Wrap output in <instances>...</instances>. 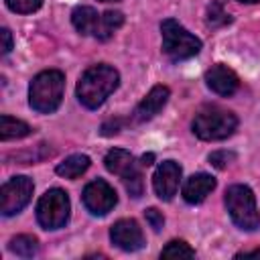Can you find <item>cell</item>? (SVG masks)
<instances>
[{
  "mask_svg": "<svg viewBox=\"0 0 260 260\" xmlns=\"http://www.w3.org/2000/svg\"><path fill=\"white\" fill-rule=\"evenodd\" d=\"M118 83H120L118 71L112 65L100 63V65H93L81 73L77 87H75V93H77V100L85 108L95 110L110 98V93L118 87Z\"/></svg>",
  "mask_w": 260,
  "mask_h": 260,
  "instance_id": "1",
  "label": "cell"
},
{
  "mask_svg": "<svg viewBox=\"0 0 260 260\" xmlns=\"http://www.w3.org/2000/svg\"><path fill=\"white\" fill-rule=\"evenodd\" d=\"M65 89V75L57 69L41 71L28 85V104L39 114H51L61 106Z\"/></svg>",
  "mask_w": 260,
  "mask_h": 260,
  "instance_id": "2",
  "label": "cell"
},
{
  "mask_svg": "<svg viewBox=\"0 0 260 260\" xmlns=\"http://www.w3.org/2000/svg\"><path fill=\"white\" fill-rule=\"evenodd\" d=\"M193 134L201 140H225L238 128V118L234 112L221 106H203L193 118Z\"/></svg>",
  "mask_w": 260,
  "mask_h": 260,
  "instance_id": "3",
  "label": "cell"
},
{
  "mask_svg": "<svg viewBox=\"0 0 260 260\" xmlns=\"http://www.w3.org/2000/svg\"><path fill=\"white\" fill-rule=\"evenodd\" d=\"M225 207L232 221L246 232H254L260 225V213L256 207V197L246 185H232L225 191Z\"/></svg>",
  "mask_w": 260,
  "mask_h": 260,
  "instance_id": "4",
  "label": "cell"
},
{
  "mask_svg": "<svg viewBox=\"0 0 260 260\" xmlns=\"http://www.w3.org/2000/svg\"><path fill=\"white\" fill-rule=\"evenodd\" d=\"M162 32V51L173 61L191 59L201 51V41L191 35L183 24H179L175 18H167L160 22Z\"/></svg>",
  "mask_w": 260,
  "mask_h": 260,
  "instance_id": "5",
  "label": "cell"
},
{
  "mask_svg": "<svg viewBox=\"0 0 260 260\" xmlns=\"http://www.w3.org/2000/svg\"><path fill=\"white\" fill-rule=\"evenodd\" d=\"M71 211L69 195L63 189H49L37 203V219L45 230H59L67 223Z\"/></svg>",
  "mask_w": 260,
  "mask_h": 260,
  "instance_id": "6",
  "label": "cell"
},
{
  "mask_svg": "<svg viewBox=\"0 0 260 260\" xmlns=\"http://www.w3.org/2000/svg\"><path fill=\"white\" fill-rule=\"evenodd\" d=\"M32 189H35V185L28 177H24V175L12 177L0 189V213L6 217L18 213L30 201Z\"/></svg>",
  "mask_w": 260,
  "mask_h": 260,
  "instance_id": "7",
  "label": "cell"
},
{
  "mask_svg": "<svg viewBox=\"0 0 260 260\" xmlns=\"http://www.w3.org/2000/svg\"><path fill=\"white\" fill-rule=\"evenodd\" d=\"M81 199H83V205L87 207V211L93 215H106L118 203V195H116L114 187L104 179H95V181L87 183Z\"/></svg>",
  "mask_w": 260,
  "mask_h": 260,
  "instance_id": "8",
  "label": "cell"
},
{
  "mask_svg": "<svg viewBox=\"0 0 260 260\" xmlns=\"http://www.w3.org/2000/svg\"><path fill=\"white\" fill-rule=\"evenodd\" d=\"M179 181H181V167L175 160H162L152 175V187L158 199L171 201L177 195Z\"/></svg>",
  "mask_w": 260,
  "mask_h": 260,
  "instance_id": "9",
  "label": "cell"
},
{
  "mask_svg": "<svg viewBox=\"0 0 260 260\" xmlns=\"http://www.w3.org/2000/svg\"><path fill=\"white\" fill-rule=\"evenodd\" d=\"M110 240L124 252H136L144 246V234L134 219H118L110 230Z\"/></svg>",
  "mask_w": 260,
  "mask_h": 260,
  "instance_id": "10",
  "label": "cell"
},
{
  "mask_svg": "<svg viewBox=\"0 0 260 260\" xmlns=\"http://www.w3.org/2000/svg\"><path fill=\"white\" fill-rule=\"evenodd\" d=\"M205 83L211 91H215L217 95H223V98L236 93V89L240 87L238 75L223 63H217L205 71Z\"/></svg>",
  "mask_w": 260,
  "mask_h": 260,
  "instance_id": "11",
  "label": "cell"
},
{
  "mask_svg": "<svg viewBox=\"0 0 260 260\" xmlns=\"http://www.w3.org/2000/svg\"><path fill=\"white\" fill-rule=\"evenodd\" d=\"M169 95H171V91H169L167 85H154V87L140 100V104L134 108V112H132L134 122H146V120L154 118V116L165 108V104L169 102Z\"/></svg>",
  "mask_w": 260,
  "mask_h": 260,
  "instance_id": "12",
  "label": "cell"
},
{
  "mask_svg": "<svg viewBox=\"0 0 260 260\" xmlns=\"http://www.w3.org/2000/svg\"><path fill=\"white\" fill-rule=\"evenodd\" d=\"M71 22H73V26L81 35L102 39V14H98L95 8H91V6H77V8H73Z\"/></svg>",
  "mask_w": 260,
  "mask_h": 260,
  "instance_id": "13",
  "label": "cell"
},
{
  "mask_svg": "<svg viewBox=\"0 0 260 260\" xmlns=\"http://www.w3.org/2000/svg\"><path fill=\"white\" fill-rule=\"evenodd\" d=\"M215 189V179L207 173H197V175H191L185 185H183V199L191 205H197L201 203L211 191Z\"/></svg>",
  "mask_w": 260,
  "mask_h": 260,
  "instance_id": "14",
  "label": "cell"
},
{
  "mask_svg": "<svg viewBox=\"0 0 260 260\" xmlns=\"http://www.w3.org/2000/svg\"><path fill=\"white\" fill-rule=\"evenodd\" d=\"M104 165H106V169L110 173H114V175H118L122 179H126L134 171H138V165H136L134 156L128 150H124V148H112V150H108V154L104 158Z\"/></svg>",
  "mask_w": 260,
  "mask_h": 260,
  "instance_id": "15",
  "label": "cell"
},
{
  "mask_svg": "<svg viewBox=\"0 0 260 260\" xmlns=\"http://www.w3.org/2000/svg\"><path fill=\"white\" fill-rule=\"evenodd\" d=\"M89 165H91V160L87 154H71L63 162L57 165V175L65 177V179H77L89 169Z\"/></svg>",
  "mask_w": 260,
  "mask_h": 260,
  "instance_id": "16",
  "label": "cell"
},
{
  "mask_svg": "<svg viewBox=\"0 0 260 260\" xmlns=\"http://www.w3.org/2000/svg\"><path fill=\"white\" fill-rule=\"evenodd\" d=\"M30 126L22 120H16L12 116H0V138L2 140H14V138H24L30 134Z\"/></svg>",
  "mask_w": 260,
  "mask_h": 260,
  "instance_id": "17",
  "label": "cell"
},
{
  "mask_svg": "<svg viewBox=\"0 0 260 260\" xmlns=\"http://www.w3.org/2000/svg\"><path fill=\"white\" fill-rule=\"evenodd\" d=\"M10 252H14L16 256L20 258H32L37 256L39 252V242L35 236H28V234H20V236H14L8 244Z\"/></svg>",
  "mask_w": 260,
  "mask_h": 260,
  "instance_id": "18",
  "label": "cell"
},
{
  "mask_svg": "<svg viewBox=\"0 0 260 260\" xmlns=\"http://www.w3.org/2000/svg\"><path fill=\"white\" fill-rule=\"evenodd\" d=\"M124 24V14L118 10H108L102 14V41L110 39L114 30H118Z\"/></svg>",
  "mask_w": 260,
  "mask_h": 260,
  "instance_id": "19",
  "label": "cell"
},
{
  "mask_svg": "<svg viewBox=\"0 0 260 260\" xmlns=\"http://www.w3.org/2000/svg\"><path fill=\"white\" fill-rule=\"evenodd\" d=\"M193 256H195V250L183 240L169 242L160 252V258H193Z\"/></svg>",
  "mask_w": 260,
  "mask_h": 260,
  "instance_id": "20",
  "label": "cell"
},
{
  "mask_svg": "<svg viewBox=\"0 0 260 260\" xmlns=\"http://www.w3.org/2000/svg\"><path fill=\"white\" fill-rule=\"evenodd\" d=\"M230 22H232V16L225 12L221 2L215 0V2H211L207 6V24L209 26L217 28V26H223V24H230Z\"/></svg>",
  "mask_w": 260,
  "mask_h": 260,
  "instance_id": "21",
  "label": "cell"
},
{
  "mask_svg": "<svg viewBox=\"0 0 260 260\" xmlns=\"http://www.w3.org/2000/svg\"><path fill=\"white\" fill-rule=\"evenodd\" d=\"M4 2L12 12H18V14H30L39 10L43 4V0H4Z\"/></svg>",
  "mask_w": 260,
  "mask_h": 260,
  "instance_id": "22",
  "label": "cell"
},
{
  "mask_svg": "<svg viewBox=\"0 0 260 260\" xmlns=\"http://www.w3.org/2000/svg\"><path fill=\"white\" fill-rule=\"evenodd\" d=\"M122 181H124V185H126V191H128L132 197H140V195H142V191H144V181H142L140 169L134 171L132 175H128V177L122 179Z\"/></svg>",
  "mask_w": 260,
  "mask_h": 260,
  "instance_id": "23",
  "label": "cell"
},
{
  "mask_svg": "<svg viewBox=\"0 0 260 260\" xmlns=\"http://www.w3.org/2000/svg\"><path fill=\"white\" fill-rule=\"evenodd\" d=\"M234 158H236V154L230 152V150H215V152L209 154V162H211L215 169H225Z\"/></svg>",
  "mask_w": 260,
  "mask_h": 260,
  "instance_id": "24",
  "label": "cell"
},
{
  "mask_svg": "<svg viewBox=\"0 0 260 260\" xmlns=\"http://www.w3.org/2000/svg\"><path fill=\"white\" fill-rule=\"evenodd\" d=\"M144 217H146L148 225H150L154 232H160V228L165 225V217H162V213H160L156 207H148V209L144 211Z\"/></svg>",
  "mask_w": 260,
  "mask_h": 260,
  "instance_id": "25",
  "label": "cell"
},
{
  "mask_svg": "<svg viewBox=\"0 0 260 260\" xmlns=\"http://www.w3.org/2000/svg\"><path fill=\"white\" fill-rule=\"evenodd\" d=\"M120 128H122V120H120V118L108 120V122H104V126H102V134H104V136H112V134H118Z\"/></svg>",
  "mask_w": 260,
  "mask_h": 260,
  "instance_id": "26",
  "label": "cell"
},
{
  "mask_svg": "<svg viewBox=\"0 0 260 260\" xmlns=\"http://www.w3.org/2000/svg\"><path fill=\"white\" fill-rule=\"evenodd\" d=\"M0 37H2V53L6 55V53H10V49H12V35H10L8 28H2V30H0Z\"/></svg>",
  "mask_w": 260,
  "mask_h": 260,
  "instance_id": "27",
  "label": "cell"
},
{
  "mask_svg": "<svg viewBox=\"0 0 260 260\" xmlns=\"http://www.w3.org/2000/svg\"><path fill=\"white\" fill-rule=\"evenodd\" d=\"M236 258H260V248L258 250H250V252H238Z\"/></svg>",
  "mask_w": 260,
  "mask_h": 260,
  "instance_id": "28",
  "label": "cell"
},
{
  "mask_svg": "<svg viewBox=\"0 0 260 260\" xmlns=\"http://www.w3.org/2000/svg\"><path fill=\"white\" fill-rule=\"evenodd\" d=\"M152 158H154V154H152V152L144 154V156H142V165H150V162H152Z\"/></svg>",
  "mask_w": 260,
  "mask_h": 260,
  "instance_id": "29",
  "label": "cell"
},
{
  "mask_svg": "<svg viewBox=\"0 0 260 260\" xmlns=\"http://www.w3.org/2000/svg\"><path fill=\"white\" fill-rule=\"evenodd\" d=\"M238 2H244V4H256V2H260V0H238Z\"/></svg>",
  "mask_w": 260,
  "mask_h": 260,
  "instance_id": "30",
  "label": "cell"
},
{
  "mask_svg": "<svg viewBox=\"0 0 260 260\" xmlns=\"http://www.w3.org/2000/svg\"><path fill=\"white\" fill-rule=\"evenodd\" d=\"M100 2H118V0H100Z\"/></svg>",
  "mask_w": 260,
  "mask_h": 260,
  "instance_id": "31",
  "label": "cell"
}]
</instances>
